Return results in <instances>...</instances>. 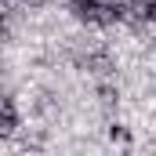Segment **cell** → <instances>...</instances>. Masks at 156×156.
<instances>
[{"mask_svg":"<svg viewBox=\"0 0 156 156\" xmlns=\"http://www.w3.org/2000/svg\"><path fill=\"white\" fill-rule=\"evenodd\" d=\"M105 138H109L113 145H123V149H131V145H134V134H131V127H127L123 120H116V116L105 123Z\"/></svg>","mask_w":156,"mask_h":156,"instance_id":"obj_1","label":"cell"}]
</instances>
